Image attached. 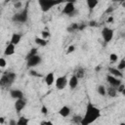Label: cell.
<instances>
[{
  "label": "cell",
  "instance_id": "obj_20",
  "mask_svg": "<svg viewBox=\"0 0 125 125\" xmlns=\"http://www.w3.org/2000/svg\"><path fill=\"white\" fill-rule=\"evenodd\" d=\"M34 41H35V44L37 46H39V47H45L47 45V43H48V40L44 39L42 37H35Z\"/></svg>",
  "mask_w": 125,
  "mask_h": 125
},
{
  "label": "cell",
  "instance_id": "obj_46",
  "mask_svg": "<svg viewBox=\"0 0 125 125\" xmlns=\"http://www.w3.org/2000/svg\"><path fill=\"white\" fill-rule=\"evenodd\" d=\"M8 1H10V0H6V2H8Z\"/></svg>",
  "mask_w": 125,
  "mask_h": 125
},
{
  "label": "cell",
  "instance_id": "obj_35",
  "mask_svg": "<svg viewBox=\"0 0 125 125\" xmlns=\"http://www.w3.org/2000/svg\"><path fill=\"white\" fill-rule=\"evenodd\" d=\"M124 88H125V85L121 83V84H120V85L117 87V91H118V93H121V92L124 90Z\"/></svg>",
  "mask_w": 125,
  "mask_h": 125
},
{
  "label": "cell",
  "instance_id": "obj_41",
  "mask_svg": "<svg viewBox=\"0 0 125 125\" xmlns=\"http://www.w3.org/2000/svg\"><path fill=\"white\" fill-rule=\"evenodd\" d=\"M3 123H4V117H1V118H0V124L2 125Z\"/></svg>",
  "mask_w": 125,
  "mask_h": 125
},
{
  "label": "cell",
  "instance_id": "obj_43",
  "mask_svg": "<svg viewBox=\"0 0 125 125\" xmlns=\"http://www.w3.org/2000/svg\"><path fill=\"white\" fill-rule=\"evenodd\" d=\"M121 36H122V38L125 39V32H122V33H121Z\"/></svg>",
  "mask_w": 125,
  "mask_h": 125
},
{
  "label": "cell",
  "instance_id": "obj_31",
  "mask_svg": "<svg viewBox=\"0 0 125 125\" xmlns=\"http://www.w3.org/2000/svg\"><path fill=\"white\" fill-rule=\"evenodd\" d=\"M14 7H15L17 10L20 11V10H21V9L23 8V4H22L21 1H19V0H18V1H16V2L14 3Z\"/></svg>",
  "mask_w": 125,
  "mask_h": 125
},
{
  "label": "cell",
  "instance_id": "obj_7",
  "mask_svg": "<svg viewBox=\"0 0 125 125\" xmlns=\"http://www.w3.org/2000/svg\"><path fill=\"white\" fill-rule=\"evenodd\" d=\"M25 61H26L27 68H33V67L39 65L42 62V58H41V56L39 54H37V55H34V56L30 57L29 59H27Z\"/></svg>",
  "mask_w": 125,
  "mask_h": 125
},
{
  "label": "cell",
  "instance_id": "obj_32",
  "mask_svg": "<svg viewBox=\"0 0 125 125\" xmlns=\"http://www.w3.org/2000/svg\"><path fill=\"white\" fill-rule=\"evenodd\" d=\"M7 65V61H6V59L4 58V57H2V58H0V67H5Z\"/></svg>",
  "mask_w": 125,
  "mask_h": 125
},
{
  "label": "cell",
  "instance_id": "obj_6",
  "mask_svg": "<svg viewBox=\"0 0 125 125\" xmlns=\"http://www.w3.org/2000/svg\"><path fill=\"white\" fill-rule=\"evenodd\" d=\"M102 37L104 43H109L114 36V30L108 26H104L102 29Z\"/></svg>",
  "mask_w": 125,
  "mask_h": 125
},
{
  "label": "cell",
  "instance_id": "obj_12",
  "mask_svg": "<svg viewBox=\"0 0 125 125\" xmlns=\"http://www.w3.org/2000/svg\"><path fill=\"white\" fill-rule=\"evenodd\" d=\"M11 98H13L14 100H18V99H21V98H24V95H23V92L20 89H11L10 92H9Z\"/></svg>",
  "mask_w": 125,
  "mask_h": 125
},
{
  "label": "cell",
  "instance_id": "obj_2",
  "mask_svg": "<svg viewBox=\"0 0 125 125\" xmlns=\"http://www.w3.org/2000/svg\"><path fill=\"white\" fill-rule=\"evenodd\" d=\"M28 5H29V2H27L26 5L21 10L14 14L12 17V21L17 23H25L28 21V10H29Z\"/></svg>",
  "mask_w": 125,
  "mask_h": 125
},
{
  "label": "cell",
  "instance_id": "obj_39",
  "mask_svg": "<svg viewBox=\"0 0 125 125\" xmlns=\"http://www.w3.org/2000/svg\"><path fill=\"white\" fill-rule=\"evenodd\" d=\"M107 21L108 23H111V22L113 21V17H112V16H109V17L107 18V21Z\"/></svg>",
  "mask_w": 125,
  "mask_h": 125
},
{
  "label": "cell",
  "instance_id": "obj_13",
  "mask_svg": "<svg viewBox=\"0 0 125 125\" xmlns=\"http://www.w3.org/2000/svg\"><path fill=\"white\" fill-rule=\"evenodd\" d=\"M44 81H45V83L47 84V86H52V85L55 83V81H56L55 73H54L53 71L47 73V74L44 76Z\"/></svg>",
  "mask_w": 125,
  "mask_h": 125
},
{
  "label": "cell",
  "instance_id": "obj_26",
  "mask_svg": "<svg viewBox=\"0 0 125 125\" xmlns=\"http://www.w3.org/2000/svg\"><path fill=\"white\" fill-rule=\"evenodd\" d=\"M38 54V49L37 48H31V50L27 53V55L25 56V60H27V59H29L30 57H32V56H34V55H37Z\"/></svg>",
  "mask_w": 125,
  "mask_h": 125
},
{
  "label": "cell",
  "instance_id": "obj_17",
  "mask_svg": "<svg viewBox=\"0 0 125 125\" xmlns=\"http://www.w3.org/2000/svg\"><path fill=\"white\" fill-rule=\"evenodd\" d=\"M21 37H22V35H21V33H17V32H15V33H13V34H12L10 42H11V43H13L14 45H16V46H17V45H18V44L21 42Z\"/></svg>",
  "mask_w": 125,
  "mask_h": 125
},
{
  "label": "cell",
  "instance_id": "obj_10",
  "mask_svg": "<svg viewBox=\"0 0 125 125\" xmlns=\"http://www.w3.org/2000/svg\"><path fill=\"white\" fill-rule=\"evenodd\" d=\"M25 105H26V99L21 98V99L16 100V102H15V109H16V112L18 114H20L23 110V108L25 107Z\"/></svg>",
  "mask_w": 125,
  "mask_h": 125
},
{
  "label": "cell",
  "instance_id": "obj_45",
  "mask_svg": "<svg viewBox=\"0 0 125 125\" xmlns=\"http://www.w3.org/2000/svg\"><path fill=\"white\" fill-rule=\"evenodd\" d=\"M67 2H69V1H71V2H75V0H66Z\"/></svg>",
  "mask_w": 125,
  "mask_h": 125
},
{
  "label": "cell",
  "instance_id": "obj_8",
  "mask_svg": "<svg viewBox=\"0 0 125 125\" xmlns=\"http://www.w3.org/2000/svg\"><path fill=\"white\" fill-rule=\"evenodd\" d=\"M68 84V80H67V77L65 75H62V76H59L56 78V81H55V86L58 90H63Z\"/></svg>",
  "mask_w": 125,
  "mask_h": 125
},
{
  "label": "cell",
  "instance_id": "obj_36",
  "mask_svg": "<svg viewBox=\"0 0 125 125\" xmlns=\"http://www.w3.org/2000/svg\"><path fill=\"white\" fill-rule=\"evenodd\" d=\"M40 124H41V125H53V122H52V121L45 120V121H41Z\"/></svg>",
  "mask_w": 125,
  "mask_h": 125
},
{
  "label": "cell",
  "instance_id": "obj_37",
  "mask_svg": "<svg viewBox=\"0 0 125 125\" xmlns=\"http://www.w3.org/2000/svg\"><path fill=\"white\" fill-rule=\"evenodd\" d=\"M112 11H113V7H108L106 9V11H105V14H110Z\"/></svg>",
  "mask_w": 125,
  "mask_h": 125
},
{
  "label": "cell",
  "instance_id": "obj_1",
  "mask_svg": "<svg viewBox=\"0 0 125 125\" xmlns=\"http://www.w3.org/2000/svg\"><path fill=\"white\" fill-rule=\"evenodd\" d=\"M99 117H101V110L91 102H89L86 105V110L84 116L81 121V125H89L95 122Z\"/></svg>",
  "mask_w": 125,
  "mask_h": 125
},
{
  "label": "cell",
  "instance_id": "obj_25",
  "mask_svg": "<svg viewBox=\"0 0 125 125\" xmlns=\"http://www.w3.org/2000/svg\"><path fill=\"white\" fill-rule=\"evenodd\" d=\"M28 74H29L30 76H32V77H36V78H38V77H43V75H42L41 73L37 72L36 70H34V69H32V68H29V70H28Z\"/></svg>",
  "mask_w": 125,
  "mask_h": 125
},
{
  "label": "cell",
  "instance_id": "obj_40",
  "mask_svg": "<svg viewBox=\"0 0 125 125\" xmlns=\"http://www.w3.org/2000/svg\"><path fill=\"white\" fill-rule=\"evenodd\" d=\"M112 2H120V3H122V2H124L125 0H111Z\"/></svg>",
  "mask_w": 125,
  "mask_h": 125
},
{
  "label": "cell",
  "instance_id": "obj_9",
  "mask_svg": "<svg viewBox=\"0 0 125 125\" xmlns=\"http://www.w3.org/2000/svg\"><path fill=\"white\" fill-rule=\"evenodd\" d=\"M105 79H106V82L109 84V86H112V87H115V88H117L122 83L120 78L115 77V76H113L111 74H107L105 76Z\"/></svg>",
  "mask_w": 125,
  "mask_h": 125
},
{
  "label": "cell",
  "instance_id": "obj_21",
  "mask_svg": "<svg viewBox=\"0 0 125 125\" xmlns=\"http://www.w3.org/2000/svg\"><path fill=\"white\" fill-rule=\"evenodd\" d=\"M86 4H87L89 10L92 11V10H94V9L97 7V5L99 4V0H86Z\"/></svg>",
  "mask_w": 125,
  "mask_h": 125
},
{
  "label": "cell",
  "instance_id": "obj_29",
  "mask_svg": "<svg viewBox=\"0 0 125 125\" xmlns=\"http://www.w3.org/2000/svg\"><path fill=\"white\" fill-rule=\"evenodd\" d=\"M109 61H110L111 62H116L118 61V55L115 54V53H111V54L109 55Z\"/></svg>",
  "mask_w": 125,
  "mask_h": 125
},
{
  "label": "cell",
  "instance_id": "obj_28",
  "mask_svg": "<svg viewBox=\"0 0 125 125\" xmlns=\"http://www.w3.org/2000/svg\"><path fill=\"white\" fill-rule=\"evenodd\" d=\"M50 36H51V33H50V31L48 30V29H45V30H42V32H41V37L42 38H44V39H49L50 38Z\"/></svg>",
  "mask_w": 125,
  "mask_h": 125
},
{
  "label": "cell",
  "instance_id": "obj_11",
  "mask_svg": "<svg viewBox=\"0 0 125 125\" xmlns=\"http://www.w3.org/2000/svg\"><path fill=\"white\" fill-rule=\"evenodd\" d=\"M15 52H16V45H14L13 43L10 42V43H8L7 46L5 47V50H4L3 54H4L5 57H9V56L14 55Z\"/></svg>",
  "mask_w": 125,
  "mask_h": 125
},
{
  "label": "cell",
  "instance_id": "obj_34",
  "mask_svg": "<svg viewBox=\"0 0 125 125\" xmlns=\"http://www.w3.org/2000/svg\"><path fill=\"white\" fill-rule=\"evenodd\" d=\"M41 112H42L44 115H47V113H48V107H47L46 105H42V107H41Z\"/></svg>",
  "mask_w": 125,
  "mask_h": 125
},
{
  "label": "cell",
  "instance_id": "obj_27",
  "mask_svg": "<svg viewBox=\"0 0 125 125\" xmlns=\"http://www.w3.org/2000/svg\"><path fill=\"white\" fill-rule=\"evenodd\" d=\"M117 68L119 70H121V71L125 69V58H123V59H121L119 61V62L117 63Z\"/></svg>",
  "mask_w": 125,
  "mask_h": 125
},
{
  "label": "cell",
  "instance_id": "obj_16",
  "mask_svg": "<svg viewBox=\"0 0 125 125\" xmlns=\"http://www.w3.org/2000/svg\"><path fill=\"white\" fill-rule=\"evenodd\" d=\"M107 70H108L109 74H111V75H113V76H115V77L121 78V77L123 76L122 71H121V70H119L117 67H112V66H109V67L107 68Z\"/></svg>",
  "mask_w": 125,
  "mask_h": 125
},
{
  "label": "cell",
  "instance_id": "obj_44",
  "mask_svg": "<svg viewBox=\"0 0 125 125\" xmlns=\"http://www.w3.org/2000/svg\"><path fill=\"white\" fill-rule=\"evenodd\" d=\"M121 4H122V6H123V7H125V1H124V2H122Z\"/></svg>",
  "mask_w": 125,
  "mask_h": 125
},
{
  "label": "cell",
  "instance_id": "obj_30",
  "mask_svg": "<svg viewBox=\"0 0 125 125\" xmlns=\"http://www.w3.org/2000/svg\"><path fill=\"white\" fill-rule=\"evenodd\" d=\"M82 116H80V115H74L73 117H72V122H74V123H76V124H81V121H82Z\"/></svg>",
  "mask_w": 125,
  "mask_h": 125
},
{
  "label": "cell",
  "instance_id": "obj_23",
  "mask_svg": "<svg viewBox=\"0 0 125 125\" xmlns=\"http://www.w3.org/2000/svg\"><path fill=\"white\" fill-rule=\"evenodd\" d=\"M29 122V119L26 118L25 116H21L18 120H17V125H27Z\"/></svg>",
  "mask_w": 125,
  "mask_h": 125
},
{
  "label": "cell",
  "instance_id": "obj_22",
  "mask_svg": "<svg viewBox=\"0 0 125 125\" xmlns=\"http://www.w3.org/2000/svg\"><path fill=\"white\" fill-rule=\"evenodd\" d=\"M97 92H98L99 95H101V96H103V97L106 96V88H105L104 85H99V86L97 87Z\"/></svg>",
  "mask_w": 125,
  "mask_h": 125
},
{
  "label": "cell",
  "instance_id": "obj_14",
  "mask_svg": "<svg viewBox=\"0 0 125 125\" xmlns=\"http://www.w3.org/2000/svg\"><path fill=\"white\" fill-rule=\"evenodd\" d=\"M78 83H79V78L75 75V74H72L68 80V86L71 90H74L77 86H78Z\"/></svg>",
  "mask_w": 125,
  "mask_h": 125
},
{
  "label": "cell",
  "instance_id": "obj_4",
  "mask_svg": "<svg viewBox=\"0 0 125 125\" xmlns=\"http://www.w3.org/2000/svg\"><path fill=\"white\" fill-rule=\"evenodd\" d=\"M17 79V74L13 71H6L2 74L1 78H0V86L2 89H6L9 88L10 86H12V84L16 81Z\"/></svg>",
  "mask_w": 125,
  "mask_h": 125
},
{
  "label": "cell",
  "instance_id": "obj_18",
  "mask_svg": "<svg viewBox=\"0 0 125 125\" xmlns=\"http://www.w3.org/2000/svg\"><path fill=\"white\" fill-rule=\"evenodd\" d=\"M117 93H118V91H117V88H115V87L108 86L106 88V95L110 98H115L117 96Z\"/></svg>",
  "mask_w": 125,
  "mask_h": 125
},
{
  "label": "cell",
  "instance_id": "obj_3",
  "mask_svg": "<svg viewBox=\"0 0 125 125\" xmlns=\"http://www.w3.org/2000/svg\"><path fill=\"white\" fill-rule=\"evenodd\" d=\"M37 2L40 7V10L43 13H47L55 6L66 3L67 1L66 0H37Z\"/></svg>",
  "mask_w": 125,
  "mask_h": 125
},
{
  "label": "cell",
  "instance_id": "obj_33",
  "mask_svg": "<svg viewBox=\"0 0 125 125\" xmlns=\"http://www.w3.org/2000/svg\"><path fill=\"white\" fill-rule=\"evenodd\" d=\"M74 50H75V46H74V45H69V46L67 47V50H66V54H70V53L74 52Z\"/></svg>",
  "mask_w": 125,
  "mask_h": 125
},
{
  "label": "cell",
  "instance_id": "obj_42",
  "mask_svg": "<svg viewBox=\"0 0 125 125\" xmlns=\"http://www.w3.org/2000/svg\"><path fill=\"white\" fill-rule=\"evenodd\" d=\"M121 94H122V96H123V97H125V88H124V90L121 92Z\"/></svg>",
  "mask_w": 125,
  "mask_h": 125
},
{
  "label": "cell",
  "instance_id": "obj_5",
  "mask_svg": "<svg viewBox=\"0 0 125 125\" xmlns=\"http://www.w3.org/2000/svg\"><path fill=\"white\" fill-rule=\"evenodd\" d=\"M62 14L63 15H66L68 17H75V15L78 14V11L76 10L75 8V5H74V2H66L64 7L62 8Z\"/></svg>",
  "mask_w": 125,
  "mask_h": 125
},
{
  "label": "cell",
  "instance_id": "obj_19",
  "mask_svg": "<svg viewBox=\"0 0 125 125\" xmlns=\"http://www.w3.org/2000/svg\"><path fill=\"white\" fill-rule=\"evenodd\" d=\"M66 30L68 32H75V31H80V23H77V22H73L71 23L69 26H67Z\"/></svg>",
  "mask_w": 125,
  "mask_h": 125
},
{
  "label": "cell",
  "instance_id": "obj_24",
  "mask_svg": "<svg viewBox=\"0 0 125 125\" xmlns=\"http://www.w3.org/2000/svg\"><path fill=\"white\" fill-rule=\"evenodd\" d=\"M79 79H81V78H83L84 77V75H85V70H84V68L83 67H78L76 70H75V73H74Z\"/></svg>",
  "mask_w": 125,
  "mask_h": 125
},
{
  "label": "cell",
  "instance_id": "obj_38",
  "mask_svg": "<svg viewBox=\"0 0 125 125\" xmlns=\"http://www.w3.org/2000/svg\"><path fill=\"white\" fill-rule=\"evenodd\" d=\"M8 124H9V125H17V121L14 120V119H11V120L8 122Z\"/></svg>",
  "mask_w": 125,
  "mask_h": 125
},
{
  "label": "cell",
  "instance_id": "obj_15",
  "mask_svg": "<svg viewBox=\"0 0 125 125\" xmlns=\"http://www.w3.org/2000/svg\"><path fill=\"white\" fill-rule=\"evenodd\" d=\"M70 112H71V108L69 106H67V105H62L59 109V114L62 117H67V116H69Z\"/></svg>",
  "mask_w": 125,
  "mask_h": 125
}]
</instances>
